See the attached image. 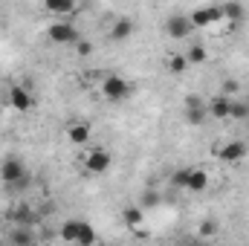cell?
Wrapping results in <instances>:
<instances>
[{"label": "cell", "mask_w": 249, "mask_h": 246, "mask_svg": "<svg viewBox=\"0 0 249 246\" xmlns=\"http://www.w3.org/2000/svg\"><path fill=\"white\" fill-rule=\"evenodd\" d=\"M130 93H133V84L119 72H107L102 78V96L107 102H124V99H130Z\"/></svg>", "instance_id": "1"}, {"label": "cell", "mask_w": 249, "mask_h": 246, "mask_svg": "<svg viewBox=\"0 0 249 246\" xmlns=\"http://www.w3.org/2000/svg\"><path fill=\"white\" fill-rule=\"evenodd\" d=\"M212 154H214L220 162H226V165H238L241 159H247L249 145L244 139H229V142H223V145H214Z\"/></svg>", "instance_id": "2"}, {"label": "cell", "mask_w": 249, "mask_h": 246, "mask_svg": "<svg viewBox=\"0 0 249 246\" xmlns=\"http://www.w3.org/2000/svg\"><path fill=\"white\" fill-rule=\"evenodd\" d=\"M23 177H29L23 159L20 157H3V162H0V183L6 185V188H12V185L20 183Z\"/></svg>", "instance_id": "3"}, {"label": "cell", "mask_w": 249, "mask_h": 246, "mask_svg": "<svg viewBox=\"0 0 249 246\" xmlns=\"http://www.w3.org/2000/svg\"><path fill=\"white\" fill-rule=\"evenodd\" d=\"M188 23H191V29H203V26H212V23H226L223 20V6H200V9L188 12Z\"/></svg>", "instance_id": "4"}, {"label": "cell", "mask_w": 249, "mask_h": 246, "mask_svg": "<svg viewBox=\"0 0 249 246\" xmlns=\"http://www.w3.org/2000/svg\"><path fill=\"white\" fill-rule=\"evenodd\" d=\"M47 35H50V41H55V44H78L81 41V32L72 26V23H67V20H55V23H50V29H47Z\"/></svg>", "instance_id": "5"}, {"label": "cell", "mask_w": 249, "mask_h": 246, "mask_svg": "<svg viewBox=\"0 0 249 246\" xmlns=\"http://www.w3.org/2000/svg\"><path fill=\"white\" fill-rule=\"evenodd\" d=\"M110 165H113V157H110V151H105V148H93V151L84 157V168H87L90 174H107Z\"/></svg>", "instance_id": "6"}, {"label": "cell", "mask_w": 249, "mask_h": 246, "mask_svg": "<svg viewBox=\"0 0 249 246\" xmlns=\"http://www.w3.org/2000/svg\"><path fill=\"white\" fill-rule=\"evenodd\" d=\"M191 32H194V29H191V23H188V15H171V18L165 20V35H168L171 41H186Z\"/></svg>", "instance_id": "7"}, {"label": "cell", "mask_w": 249, "mask_h": 246, "mask_svg": "<svg viewBox=\"0 0 249 246\" xmlns=\"http://www.w3.org/2000/svg\"><path fill=\"white\" fill-rule=\"evenodd\" d=\"M9 105H12L18 113H26V110H32V107H35V96H32L26 87L15 84V87H9Z\"/></svg>", "instance_id": "8"}, {"label": "cell", "mask_w": 249, "mask_h": 246, "mask_svg": "<svg viewBox=\"0 0 249 246\" xmlns=\"http://www.w3.org/2000/svg\"><path fill=\"white\" fill-rule=\"evenodd\" d=\"M206 119H209V107L203 105V99L188 96L186 99V122L194 124V127H200V124H206Z\"/></svg>", "instance_id": "9"}, {"label": "cell", "mask_w": 249, "mask_h": 246, "mask_svg": "<svg viewBox=\"0 0 249 246\" xmlns=\"http://www.w3.org/2000/svg\"><path fill=\"white\" fill-rule=\"evenodd\" d=\"M9 217H12V220H15V226H20V229H32V226L38 223V214H35V209H32V206H18Z\"/></svg>", "instance_id": "10"}, {"label": "cell", "mask_w": 249, "mask_h": 246, "mask_svg": "<svg viewBox=\"0 0 249 246\" xmlns=\"http://www.w3.org/2000/svg\"><path fill=\"white\" fill-rule=\"evenodd\" d=\"M229 113H232V99H226V96H214L212 102H209V116L212 119H229Z\"/></svg>", "instance_id": "11"}, {"label": "cell", "mask_w": 249, "mask_h": 246, "mask_svg": "<svg viewBox=\"0 0 249 246\" xmlns=\"http://www.w3.org/2000/svg\"><path fill=\"white\" fill-rule=\"evenodd\" d=\"M206 188H209V174H206L203 168H188L186 191H194V194H200V191H206Z\"/></svg>", "instance_id": "12"}, {"label": "cell", "mask_w": 249, "mask_h": 246, "mask_svg": "<svg viewBox=\"0 0 249 246\" xmlns=\"http://www.w3.org/2000/svg\"><path fill=\"white\" fill-rule=\"evenodd\" d=\"M96 241H99V235H96L93 223L78 220V238H75V246H96Z\"/></svg>", "instance_id": "13"}, {"label": "cell", "mask_w": 249, "mask_h": 246, "mask_svg": "<svg viewBox=\"0 0 249 246\" xmlns=\"http://www.w3.org/2000/svg\"><path fill=\"white\" fill-rule=\"evenodd\" d=\"M133 35V20L130 18H119L113 26H110V38L113 41H127Z\"/></svg>", "instance_id": "14"}, {"label": "cell", "mask_w": 249, "mask_h": 246, "mask_svg": "<svg viewBox=\"0 0 249 246\" xmlns=\"http://www.w3.org/2000/svg\"><path fill=\"white\" fill-rule=\"evenodd\" d=\"M9 244L12 246H35V232H32V229L15 226V229L9 232Z\"/></svg>", "instance_id": "15"}, {"label": "cell", "mask_w": 249, "mask_h": 246, "mask_svg": "<svg viewBox=\"0 0 249 246\" xmlns=\"http://www.w3.org/2000/svg\"><path fill=\"white\" fill-rule=\"evenodd\" d=\"M220 6H223V20L226 23H241L247 18V6H241V3H220Z\"/></svg>", "instance_id": "16"}, {"label": "cell", "mask_w": 249, "mask_h": 246, "mask_svg": "<svg viewBox=\"0 0 249 246\" xmlns=\"http://www.w3.org/2000/svg\"><path fill=\"white\" fill-rule=\"evenodd\" d=\"M67 139H70L72 145H84V142H90V124H84V122L70 124V130H67Z\"/></svg>", "instance_id": "17"}, {"label": "cell", "mask_w": 249, "mask_h": 246, "mask_svg": "<svg viewBox=\"0 0 249 246\" xmlns=\"http://www.w3.org/2000/svg\"><path fill=\"white\" fill-rule=\"evenodd\" d=\"M122 217H124V226L136 232V229L145 223V209H139V206H130V209H124V211H122Z\"/></svg>", "instance_id": "18"}, {"label": "cell", "mask_w": 249, "mask_h": 246, "mask_svg": "<svg viewBox=\"0 0 249 246\" xmlns=\"http://www.w3.org/2000/svg\"><path fill=\"white\" fill-rule=\"evenodd\" d=\"M44 9L58 18V15H72V12H75V3H72V0H47Z\"/></svg>", "instance_id": "19"}, {"label": "cell", "mask_w": 249, "mask_h": 246, "mask_svg": "<svg viewBox=\"0 0 249 246\" xmlns=\"http://www.w3.org/2000/svg\"><path fill=\"white\" fill-rule=\"evenodd\" d=\"M217 232H220V223H217L214 217H206V220L197 226V238H200V241H209V238H214Z\"/></svg>", "instance_id": "20"}, {"label": "cell", "mask_w": 249, "mask_h": 246, "mask_svg": "<svg viewBox=\"0 0 249 246\" xmlns=\"http://www.w3.org/2000/svg\"><path fill=\"white\" fill-rule=\"evenodd\" d=\"M183 55H186L188 67H191V64H194V67H197V64H206V58H209V53H206V47H203V44H194V47H188Z\"/></svg>", "instance_id": "21"}, {"label": "cell", "mask_w": 249, "mask_h": 246, "mask_svg": "<svg viewBox=\"0 0 249 246\" xmlns=\"http://www.w3.org/2000/svg\"><path fill=\"white\" fill-rule=\"evenodd\" d=\"M58 235H61V241H67V244H75V238H78V220H64Z\"/></svg>", "instance_id": "22"}, {"label": "cell", "mask_w": 249, "mask_h": 246, "mask_svg": "<svg viewBox=\"0 0 249 246\" xmlns=\"http://www.w3.org/2000/svg\"><path fill=\"white\" fill-rule=\"evenodd\" d=\"M168 72H171V75H186V72H188L186 55H177V53H174V55L168 58Z\"/></svg>", "instance_id": "23"}, {"label": "cell", "mask_w": 249, "mask_h": 246, "mask_svg": "<svg viewBox=\"0 0 249 246\" xmlns=\"http://www.w3.org/2000/svg\"><path fill=\"white\" fill-rule=\"evenodd\" d=\"M186 183H188V168H180V171H174V174H171V188L186 191Z\"/></svg>", "instance_id": "24"}, {"label": "cell", "mask_w": 249, "mask_h": 246, "mask_svg": "<svg viewBox=\"0 0 249 246\" xmlns=\"http://www.w3.org/2000/svg\"><path fill=\"white\" fill-rule=\"evenodd\" d=\"M229 119H249V105L247 102H232V113Z\"/></svg>", "instance_id": "25"}, {"label": "cell", "mask_w": 249, "mask_h": 246, "mask_svg": "<svg viewBox=\"0 0 249 246\" xmlns=\"http://www.w3.org/2000/svg\"><path fill=\"white\" fill-rule=\"evenodd\" d=\"M157 203H160V194H157V191H145V197H142V206H139V209H154Z\"/></svg>", "instance_id": "26"}, {"label": "cell", "mask_w": 249, "mask_h": 246, "mask_svg": "<svg viewBox=\"0 0 249 246\" xmlns=\"http://www.w3.org/2000/svg\"><path fill=\"white\" fill-rule=\"evenodd\" d=\"M75 50H78V55H81V58H87V55H90V53H93V44H90V41H84V38H81V41H78V47H75Z\"/></svg>", "instance_id": "27"}, {"label": "cell", "mask_w": 249, "mask_h": 246, "mask_svg": "<svg viewBox=\"0 0 249 246\" xmlns=\"http://www.w3.org/2000/svg\"><path fill=\"white\" fill-rule=\"evenodd\" d=\"M238 90H241V84H238V81H226V84H223V90H220V96H226V99H229V96H232V93H238Z\"/></svg>", "instance_id": "28"}, {"label": "cell", "mask_w": 249, "mask_h": 246, "mask_svg": "<svg viewBox=\"0 0 249 246\" xmlns=\"http://www.w3.org/2000/svg\"><path fill=\"white\" fill-rule=\"evenodd\" d=\"M186 246H209V244H206V241H200V238H194V241H188Z\"/></svg>", "instance_id": "29"}, {"label": "cell", "mask_w": 249, "mask_h": 246, "mask_svg": "<svg viewBox=\"0 0 249 246\" xmlns=\"http://www.w3.org/2000/svg\"><path fill=\"white\" fill-rule=\"evenodd\" d=\"M0 246H12V244H9V241H3V244H0Z\"/></svg>", "instance_id": "30"}]
</instances>
